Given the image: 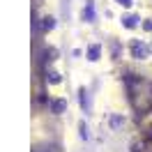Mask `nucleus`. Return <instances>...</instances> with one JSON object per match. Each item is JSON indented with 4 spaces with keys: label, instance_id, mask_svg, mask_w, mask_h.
Returning <instances> with one entry per match:
<instances>
[{
    "label": "nucleus",
    "instance_id": "1",
    "mask_svg": "<svg viewBox=\"0 0 152 152\" xmlns=\"http://www.w3.org/2000/svg\"><path fill=\"white\" fill-rule=\"evenodd\" d=\"M132 53H134V58H145L148 56V48H145V44H141V42H134Z\"/></svg>",
    "mask_w": 152,
    "mask_h": 152
},
{
    "label": "nucleus",
    "instance_id": "2",
    "mask_svg": "<svg viewBox=\"0 0 152 152\" xmlns=\"http://www.w3.org/2000/svg\"><path fill=\"white\" fill-rule=\"evenodd\" d=\"M65 108H67V102H65V99H53V102H51V111H53L56 115L65 113Z\"/></svg>",
    "mask_w": 152,
    "mask_h": 152
},
{
    "label": "nucleus",
    "instance_id": "3",
    "mask_svg": "<svg viewBox=\"0 0 152 152\" xmlns=\"http://www.w3.org/2000/svg\"><path fill=\"white\" fill-rule=\"evenodd\" d=\"M99 53H102V46L92 44V46L88 48V60H99Z\"/></svg>",
    "mask_w": 152,
    "mask_h": 152
},
{
    "label": "nucleus",
    "instance_id": "4",
    "mask_svg": "<svg viewBox=\"0 0 152 152\" xmlns=\"http://www.w3.org/2000/svg\"><path fill=\"white\" fill-rule=\"evenodd\" d=\"M81 106H83V108H90V97H88V90L86 88H81Z\"/></svg>",
    "mask_w": 152,
    "mask_h": 152
},
{
    "label": "nucleus",
    "instance_id": "5",
    "mask_svg": "<svg viewBox=\"0 0 152 152\" xmlns=\"http://www.w3.org/2000/svg\"><path fill=\"white\" fill-rule=\"evenodd\" d=\"M83 16H86L88 21H95V7H92V2H88L86 12H83Z\"/></svg>",
    "mask_w": 152,
    "mask_h": 152
},
{
    "label": "nucleus",
    "instance_id": "6",
    "mask_svg": "<svg viewBox=\"0 0 152 152\" xmlns=\"http://www.w3.org/2000/svg\"><path fill=\"white\" fill-rule=\"evenodd\" d=\"M42 28H44V30H53V28H56V19H53V16H46L44 23H42Z\"/></svg>",
    "mask_w": 152,
    "mask_h": 152
},
{
    "label": "nucleus",
    "instance_id": "7",
    "mask_svg": "<svg viewBox=\"0 0 152 152\" xmlns=\"http://www.w3.org/2000/svg\"><path fill=\"white\" fill-rule=\"evenodd\" d=\"M122 124H124V118H120V115H113V118H111V127H113V129H120Z\"/></svg>",
    "mask_w": 152,
    "mask_h": 152
},
{
    "label": "nucleus",
    "instance_id": "8",
    "mask_svg": "<svg viewBox=\"0 0 152 152\" xmlns=\"http://www.w3.org/2000/svg\"><path fill=\"white\" fill-rule=\"evenodd\" d=\"M124 26H127V28H134V26H136V23H138V19H136V16H124Z\"/></svg>",
    "mask_w": 152,
    "mask_h": 152
},
{
    "label": "nucleus",
    "instance_id": "9",
    "mask_svg": "<svg viewBox=\"0 0 152 152\" xmlns=\"http://www.w3.org/2000/svg\"><path fill=\"white\" fill-rule=\"evenodd\" d=\"M48 81L51 83H60V74L58 72H48Z\"/></svg>",
    "mask_w": 152,
    "mask_h": 152
},
{
    "label": "nucleus",
    "instance_id": "10",
    "mask_svg": "<svg viewBox=\"0 0 152 152\" xmlns=\"http://www.w3.org/2000/svg\"><path fill=\"white\" fill-rule=\"evenodd\" d=\"M81 136H83V138H90V134H88V127H86V122H81Z\"/></svg>",
    "mask_w": 152,
    "mask_h": 152
},
{
    "label": "nucleus",
    "instance_id": "11",
    "mask_svg": "<svg viewBox=\"0 0 152 152\" xmlns=\"http://www.w3.org/2000/svg\"><path fill=\"white\" fill-rule=\"evenodd\" d=\"M118 2H120L122 7H129V5H132V0H118Z\"/></svg>",
    "mask_w": 152,
    "mask_h": 152
},
{
    "label": "nucleus",
    "instance_id": "12",
    "mask_svg": "<svg viewBox=\"0 0 152 152\" xmlns=\"http://www.w3.org/2000/svg\"><path fill=\"white\" fill-rule=\"evenodd\" d=\"M32 152H48V150H44V148H35Z\"/></svg>",
    "mask_w": 152,
    "mask_h": 152
}]
</instances>
